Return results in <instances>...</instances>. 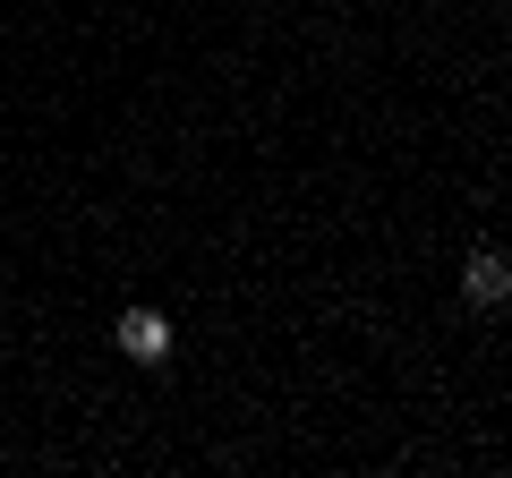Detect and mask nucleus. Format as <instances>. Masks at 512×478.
Instances as JSON below:
<instances>
[{
    "instance_id": "obj_1",
    "label": "nucleus",
    "mask_w": 512,
    "mask_h": 478,
    "mask_svg": "<svg viewBox=\"0 0 512 478\" xmlns=\"http://www.w3.org/2000/svg\"><path fill=\"white\" fill-rule=\"evenodd\" d=\"M120 350L137 359V368H163V359H171V325L154 308H128L120 316Z\"/></svg>"
},
{
    "instance_id": "obj_2",
    "label": "nucleus",
    "mask_w": 512,
    "mask_h": 478,
    "mask_svg": "<svg viewBox=\"0 0 512 478\" xmlns=\"http://www.w3.org/2000/svg\"><path fill=\"white\" fill-rule=\"evenodd\" d=\"M461 299H470V308H504L512 299V265L495 257V248H478V257L461 265Z\"/></svg>"
}]
</instances>
